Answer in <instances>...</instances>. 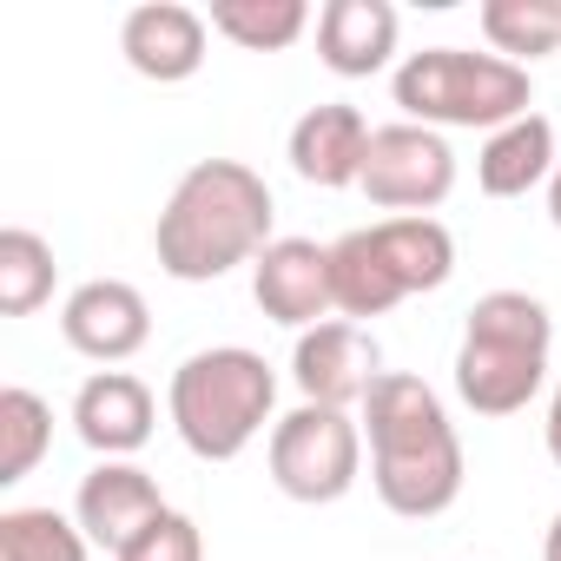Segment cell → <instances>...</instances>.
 <instances>
[{"label":"cell","instance_id":"6da1fadb","mask_svg":"<svg viewBox=\"0 0 561 561\" xmlns=\"http://www.w3.org/2000/svg\"><path fill=\"white\" fill-rule=\"evenodd\" d=\"M364 443H370V482L377 502L403 522H430L456 508L462 495V436L443 410V397L410 377L383 370L377 390L364 397Z\"/></svg>","mask_w":561,"mask_h":561},{"label":"cell","instance_id":"7a4b0ae2","mask_svg":"<svg viewBox=\"0 0 561 561\" xmlns=\"http://www.w3.org/2000/svg\"><path fill=\"white\" fill-rule=\"evenodd\" d=\"M271 185L244 159H198L152 225L159 271L179 285H211L238 264H257L271 244Z\"/></svg>","mask_w":561,"mask_h":561},{"label":"cell","instance_id":"3957f363","mask_svg":"<svg viewBox=\"0 0 561 561\" xmlns=\"http://www.w3.org/2000/svg\"><path fill=\"white\" fill-rule=\"evenodd\" d=\"M554 351V318L528 291H489L469 305L456 344V397L476 416H515L541 397Z\"/></svg>","mask_w":561,"mask_h":561},{"label":"cell","instance_id":"277c9868","mask_svg":"<svg viewBox=\"0 0 561 561\" xmlns=\"http://www.w3.org/2000/svg\"><path fill=\"white\" fill-rule=\"evenodd\" d=\"M165 410H172L179 443L198 462H238L264 436V423L277 410V377H271V364L257 351L211 344V351H192L172 370Z\"/></svg>","mask_w":561,"mask_h":561},{"label":"cell","instance_id":"5b68a950","mask_svg":"<svg viewBox=\"0 0 561 561\" xmlns=\"http://www.w3.org/2000/svg\"><path fill=\"white\" fill-rule=\"evenodd\" d=\"M390 93L410 126L430 133H502L508 119L535 113L528 67L469 47H423L390 73Z\"/></svg>","mask_w":561,"mask_h":561},{"label":"cell","instance_id":"8992f818","mask_svg":"<svg viewBox=\"0 0 561 561\" xmlns=\"http://www.w3.org/2000/svg\"><path fill=\"white\" fill-rule=\"evenodd\" d=\"M449 277H456V238L443 218H377L331 244V285L351 324L383 318L416 291H443Z\"/></svg>","mask_w":561,"mask_h":561},{"label":"cell","instance_id":"52a82bcc","mask_svg":"<svg viewBox=\"0 0 561 561\" xmlns=\"http://www.w3.org/2000/svg\"><path fill=\"white\" fill-rule=\"evenodd\" d=\"M364 476V423L351 410L298 403L291 416L271 423V482L291 502H344Z\"/></svg>","mask_w":561,"mask_h":561},{"label":"cell","instance_id":"ba28073f","mask_svg":"<svg viewBox=\"0 0 561 561\" xmlns=\"http://www.w3.org/2000/svg\"><path fill=\"white\" fill-rule=\"evenodd\" d=\"M370 205L397 211V218H430L449 192H456V152L443 133L430 126H377L370 139V159H364V185H357Z\"/></svg>","mask_w":561,"mask_h":561},{"label":"cell","instance_id":"9c48e42d","mask_svg":"<svg viewBox=\"0 0 561 561\" xmlns=\"http://www.w3.org/2000/svg\"><path fill=\"white\" fill-rule=\"evenodd\" d=\"M251 298L271 324L291 331H318L337 311V285H331V244L318 238H271L264 257L251 264Z\"/></svg>","mask_w":561,"mask_h":561},{"label":"cell","instance_id":"30bf717a","mask_svg":"<svg viewBox=\"0 0 561 561\" xmlns=\"http://www.w3.org/2000/svg\"><path fill=\"white\" fill-rule=\"evenodd\" d=\"M383 377V351L364 324L351 318H331L318 331H298V351H291V383L305 390V403H324V410H351L377 390Z\"/></svg>","mask_w":561,"mask_h":561},{"label":"cell","instance_id":"8fae6325","mask_svg":"<svg viewBox=\"0 0 561 561\" xmlns=\"http://www.w3.org/2000/svg\"><path fill=\"white\" fill-rule=\"evenodd\" d=\"M60 337L93 364H126V357L146 351L152 311H146L139 285H126V277H87V285L60 305Z\"/></svg>","mask_w":561,"mask_h":561},{"label":"cell","instance_id":"7c38bea8","mask_svg":"<svg viewBox=\"0 0 561 561\" xmlns=\"http://www.w3.org/2000/svg\"><path fill=\"white\" fill-rule=\"evenodd\" d=\"M152 423H159V403L133 370H93L73 397V430L100 462H133L152 443Z\"/></svg>","mask_w":561,"mask_h":561},{"label":"cell","instance_id":"4fadbf2b","mask_svg":"<svg viewBox=\"0 0 561 561\" xmlns=\"http://www.w3.org/2000/svg\"><path fill=\"white\" fill-rule=\"evenodd\" d=\"M205 41H211V21L179 8V0H146L119 21V54L139 80H159V87H179L205 67Z\"/></svg>","mask_w":561,"mask_h":561},{"label":"cell","instance_id":"5bb4252c","mask_svg":"<svg viewBox=\"0 0 561 561\" xmlns=\"http://www.w3.org/2000/svg\"><path fill=\"white\" fill-rule=\"evenodd\" d=\"M370 139H377V126H370L351 100H324V106H311V113L291 126L285 152H291V172H298L305 185L344 192V185H364Z\"/></svg>","mask_w":561,"mask_h":561},{"label":"cell","instance_id":"9a60e30c","mask_svg":"<svg viewBox=\"0 0 561 561\" xmlns=\"http://www.w3.org/2000/svg\"><path fill=\"white\" fill-rule=\"evenodd\" d=\"M165 515V495L159 482L139 469V462H100L93 476H80V495H73V522L87 528V541L100 548H126L139 528H152Z\"/></svg>","mask_w":561,"mask_h":561},{"label":"cell","instance_id":"2e32d148","mask_svg":"<svg viewBox=\"0 0 561 561\" xmlns=\"http://www.w3.org/2000/svg\"><path fill=\"white\" fill-rule=\"evenodd\" d=\"M318 60L337 80H370L397 60V8L390 0H331L318 14Z\"/></svg>","mask_w":561,"mask_h":561},{"label":"cell","instance_id":"e0dca14e","mask_svg":"<svg viewBox=\"0 0 561 561\" xmlns=\"http://www.w3.org/2000/svg\"><path fill=\"white\" fill-rule=\"evenodd\" d=\"M554 165H561L554 126H548L541 113H522V119H508L502 133L482 139V152H476V185H482L489 198H522V192L548 185Z\"/></svg>","mask_w":561,"mask_h":561},{"label":"cell","instance_id":"ac0fdd59","mask_svg":"<svg viewBox=\"0 0 561 561\" xmlns=\"http://www.w3.org/2000/svg\"><path fill=\"white\" fill-rule=\"evenodd\" d=\"M476 27H482L489 54L528 67V60L561 54V0H482Z\"/></svg>","mask_w":561,"mask_h":561},{"label":"cell","instance_id":"d6986e66","mask_svg":"<svg viewBox=\"0 0 561 561\" xmlns=\"http://www.w3.org/2000/svg\"><path fill=\"white\" fill-rule=\"evenodd\" d=\"M54 244L27 225H8L0 231V318H34L47 298H54Z\"/></svg>","mask_w":561,"mask_h":561},{"label":"cell","instance_id":"ffe728a7","mask_svg":"<svg viewBox=\"0 0 561 561\" xmlns=\"http://www.w3.org/2000/svg\"><path fill=\"white\" fill-rule=\"evenodd\" d=\"M311 27L305 0H211V34H225L244 54H285Z\"/></svg>","mask_w":561,"mask_h":561},{"label":"cell","instance_id":"44dd1931","mask_svg":"<svg viewBox=\"0 0 561 561\" xmlns=\"http://www.w3.org/2000/svg\"><path fill=\"white\" fill-rule=\"evenodd\" d=\"M47 449H54V410L34 390L8 383V390H0V489L27 482Z\"/></svg>","mask_w":561,"mask_h":561},{"label":"cell","instance_id":"7402d4cb","mask_svg":"<svg viewBox=\"0 0 561 561\" xmlns=\"http://www.w3.org/2000/svg\"><path fill=\"white\" fill-rule=\"evenodd\" d=\"M87 528L60 508H0V561H87Z\"/></svg>","mask_w":561,"mask_h":561},{"label":"cell","instance_id":"603a6c76","mask_svg":"<svg viewBox=\"0 0 561 561\" xmlns=\"http://www.w3.org/2000/svg\"><path fill=\"white\" fill-rule=\"evenodd\" d=\"M113 561H205V535H198V522L192 515H179V508H165L152 528H139Z\"/></svg>","mask_w":561,"mask_h":561},{"label":"cell","instance_id":"cb8c5ba5","mask_svg":"<svg viewBox=\"0 0 561 561\" xmlns=\"http://www.w3.org/2000/svg\"><path fill=\"white\" fill-rule=\"evenodd\" d=\"M548 456H554V469H561V377H554V397H548Z\"/></svg>","mask_w":561,"mask_h":561},{"label":"cell","instance_id":"d4e9b609","mask_svg":"<svg viewBox=\"0 0 561 561\" xmlns=\"http://www.w3.org/2000/svg\"><path fill=\"white\" fill-rule=\"evenodd\" d=\"M541 561H561V515L548 522V541H541Z\"/></svg>","mask_w":561,"mask_h":561},{"label":"cell","instance_id":"484cf974","mask_svg":"<svg viewBox=\"0 0 561 561\" xmlns=\"http://www.w3.org/2000/svg\"><path fill=\"white\" fill-rule=\"evenodd\" d=\"M548 218H554V231H561V165H554V179H548Z\"/></svg>","mask_w":561,"mask_h":561}]
</instances>
